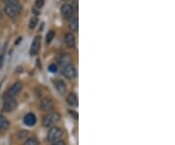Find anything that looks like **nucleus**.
Returning <instances> with one entry per match:
<instances>
[{
  "label": "nucleus",
  "mask_w": 175,
  "mask_h": 145,
  "mask_svg": "<svg viewBox=\"0 0 175 145\" xmlns=\"http://www.w3.org/2000/svg\"><path fill=\"white\" fill-rule=\"evenodd\" d=\"M21 39H22V38H19V40H17V41H16V42H15V44H16V45H17V44H18V43H19V41H21Z\"/></svg>",
  "instance_id": "obj_26"
},
{
  "label": "nucleus",
  "mask_w": 175,
  "mask_h": 145,
  "mask_svg": "<svg viewBox=\"0 0 175 145\" xmlns=\"http://www.w3.org/2000/svg\"><path fill=\"white\" fill-rule=\"evenodd\" d=\"M53 37H55V31L53 30H50L48 33H47V35H46V42L47 43H51L52 42V40L53 39Z\"/></svg>",
  "instance_id": "obj_20"
},
{
  "label": "nucleus",
  "mask_w": 175,
  "mask_h": 145,
  "mask_svg": "<svg viewBox=\"0 0 175 145\" xmlns=\"http://www.w3.org/2000/svg\"><path fill=\"white\" fill-rule=\"evenodd\" d=\"M69 28L71 31L73 32H76L78 31V28H79V21H78V18H74L72 21L70 22L69 23Z\"/></svg>",
  "instance_id": "obj_17"
},
{
  "label": "nucleus",
  "mask_w": 175,
  "mask_h": 145,
  "mask_svg": "<svg viewBox=\"0 0 175 145\" xmlns=\"http://www.w3.org/2000/svg\"><path fill=\"white\" fill-rule=\"evenodd\" d=\"M52 145H65V142H64L63 140H60V139H58V140L53 141V142L52 143Z\"/></svg>",
  "instance_id": "obj_25"
},
{
  "label": "nucleus",
  "mask_w": 175,
  "mask_h": 145,
  "mask_svg": "<svg viewBox=\"0 0 175 145\" xmlns=\"http://www.w3.org/2000/svg\"><path fill=\"white\" fill-rule=\"evenodd\" d=\"M39 141L36 137H30L28 139H26L23 145H38Z\"/></svg>",
  "instance_id": "obj_19"
},
{
  "label": "nucleus",
  "mask_w": 175,
  "mask_h": 145,
  "mask_svg": "<svg viewBox=\"0 0 175 145\" xmlns=\"http://www.w3.org/2000/svg\"><path fill=\"white\" fill-rule=\"evenodd\" d=\"M10 127V122L7 120V118L0 115V130H7Z\"/></svg>",
  "instance_id": "obj_15"
},
{
  "label": "nucleus",
  "mask_w": 175,
  "mask_h": 145,
  "mask_svg": "<svg viewBox=\"0 0 175 145\" xmlns=\"http://www.w3.org/2000/svg\"><path fill=\"white\" fill-rule=\"evenodd\" d=\"M48 69L50 72H52V73H56V72H58V65L56 63H52L49 65Z\"/></svg>",
  "instance_id": "obj_21"
},
{
  "label": "nucleus",
  "mask_w": 175,
  "mask_h": 145,
  "mask_svg": "<svg viewBox=\"0 0 175 145\" xmlns=\"http://www.w3.org/2000/svg\"><path fill=\"white\" fill-rule=\"evenodd\" d=\"M53 108V101L49 97L43 98L40 102V109L43 111H51Z\"/></svg>",
  "instance_id": "obj_9"
},
{
  "label": "nucleus",
  "mask_w": 175,
  "mask_h": 145,
  "mask_svg": "<svg viewBox=\"0 0 175 145\" xmlns=\"http://www.w3.org/2000/svg\"><path fill=\"white\" fill-rule=\"evenodd\" d=\"M63 1H68V0H63Z\"/></svg>",
  "instance_id": "obj_28"
},
{
  "label": "nucleus",
  "mask_w": 175,
  "mask_h": 145,
  "mask_svg": "<svg viewBox=\"0 0 175 145\" xmlns=\"http://www.w3.org/2000/svg\"><path fill=\"white\" fill-rule=\"evenodd\" d=\"M62 73L66 78L74 79V78H76V76H77V69L75 67V65L71 62V63H68V64L64 65Z\"/></svg>",
  "instance_id": "obj_4"
},
{
  "label": "nucleus",
  "mask_w": 175,
  "mask_h": 145,
  "mask_svg": "<svg viewBox=\"0 0 175 145\" xmlns=\"http://www.w3.org/2000/svg\"><path fill=\"white\" fill-rule=\"evenodd\" d=\"M53 85H55V88L60 95H64L66 93V90H67L66 84L62 79H56V80H53Z\"/></svg>",
  "instance_id": "obj_10"
},
{
  "label": "nucleus",
  "mask_w": 175,
  "mask_h": 145,
  "mask_svg": "<svg viewBox=\"0 0 175 145\" xmlns=\"http://www.w3.org/2000/svg\"><path fill=\"white\" fill-rule=\"evenodd\" d=\"M18 102L15 100V97H11V96H4V104H3V108L6 112H10L14 111L17 108Z\"/></svg>",
  "instance_id": "obj_3"
},
{
  "label": "nucleus",
  "mask_w": 175,
  "mask_h": 145,
  "mask_svg": "<svg viewBox=\"0 0 175 145\" xmlns=\"http://www.w3.org/2000/svg\"><path fill=\"white\" fill-rule=\"evenodd\" d=\"M60 12H62V15L64 18H70L74 14V7L71 4H63L60 8Z\"/></svg>",
  "instance_id": "obj_8"
},
{
  "label": "nucleus",
  "mask_w": 175,
  "mask_h": 145,
  "mask_svg": "<svg viewBox=\"0 0 175 145\" xmlns=\"http://www.w3.org/2000/svg\"><path fill=\"white\" fill-rule=\"evenodd\" d=\"M23 90V83L22 82H16L13 84L11 87L9 88V90L7 91V93H6L5 96H11V97H15L16 96H18L19 93H21V91Z\"/></svg>",
  "instance_id": "obj_5"
},
{
  "label": "nucleus",
  "mask_w": 175,
  "mask_h": 145,
  "mask_svg": "<svg viewBox=\"0 0 175 145\" xmlns=\"http://www.w3.org/2000/svg\"><path fill=\"white\" fill-rule=\"evenodd\" d=\"M63 135V131L62 130L58 128V127H53L49 130L48 133V140L51 142H53L56 140L60 139V137Z\"/></svg>",
  "instance_id": "obj_2"
},
{
  "label": "nucleus",
  "mask_w": 175,
  "mask_h": 145,
  "mask_svg": "<svg viewBox=\"0 0 175 145\" xmlns=\"http://www.w3.org/2000/svg\"><path fill=\"white\" fill-rule=\"evenodd\" d=\"M64 42H65L66 46L68 48H74V47H75V44H76L75 35H74L72 32H68V33H66L65 37H64Z\"/></svg>",
  "instance_id": "obj_11"
},
{
  "label": "nucleus",
  "mask_w": 175,
  "mask_h": 145,
  "mask_svg": "<svg viewBox=\"0 0 175 145\" xmlns=\"http://www.w3.org/2000/svg\"><path fill=\"white\" fill-rule=\"evenodd\" d=\"M66 101L71 107H77L79 104V100L78 96L75 93H70L66 97Z\"/></svg>",
  "instance_id": "obj_12"
},
{
  "label": "nucleus",
  "mask_w": 175,
  "mask_h": 145,
  "mask_svg": "<svg viewBox=\"0 0 175 145\" xmlns=\"http://www.w3.org/2000/svg\"><path fill=\"white\" fill-rule=\"evenodd\" d=\"M23 123L24 125L28 127H32L36 124V117L33 113H28L23 117Z\"/></svg>",
  "instance_id": "obj_13"
},
{
  "label": "nucleus",
  "mask_w": 175,
  "mask_h": 145,
  "mask_svg": "<svg viewBox=\"0 0 175 145\" xmlns=\"http://www.w3.org/2000/svg\"><path fill=\"white\" fill-rule=\"evenodd\" d=\"M41 49V36L37 35L34 39H33L32 44H31V47H30V55L31 56H36L38 55V53Z\"/></svg>",
  "instance_id": "obj_6"
},
{
  "label": "nucleus",
  "mask_w": 175,
  "mask_h": 145,
  "mask_svg": "<svg viewBox=\"0 0 175 145\" xmlns=\"http://www.w3.org/2000/svg\"><path fill=\"white\" fill-rule=\"evenodd\" d=\"M4 12H5V14L7 15L9 18H12V19H15L17 18L19 14L18 12H16L15 10H13L9 7H7V6H5V8H4Z\"/></svg>",
  "instance_id": "obj_16"
},
{
  "label": "nucleus",
  "mask_w": 175,
  "mask_h": 145,
  "mask_svg": "<svg viewBox=\"0 0 175 145\" xmlns=\"http://www.w3.org/2000/svg\"><path fill=\"white\" fill-rule=\"evenodd\" d=\"M3 2H4L5 6H7V7L11 8L13 10H15L16 12L19 13V14H21L23 7L19 0H3Z\"/></svg>",
  "instance_id": "obj_7"
},
{
  "label": "nucleus",
  "mask_w": 175,
  "mask_h": 145,
  "mask_svg": "<svg viewBox=\"0 0 175 145\" xmlns=\"http://www.w3.org/2000/svg\"><path fill=\"white\" fill-rule=\"evenodd\" d=\"M71 62H72V58L69 54H62L58 58V62L62 67L66 64L71 63Z\"/></svg>",
  "instance_id": "obj_14"
},
{
  "label": "nucleus",
  "mask_w": 175,
  "mask_h": 145,
  "mask_svg": "<svg viewBox=\"0 0 175 145\" xmlns=\"http://www.w3.org/2000/svg\"><path fill=\"white\" fill-rule=\"evenodd\" d=\"M44 3H45L44 0H36V1H35V6H36L38 9H41L43 6H44Z\"/></svg>",
  "instance_id": "obj_23"
},
{
  "label": "nucleus",
  "mask_w": 175,
  "mask_h": 145,
  "mask_svg": "<svg viewBox=\"0 0 175 145\" xmlns=\"http://www.w3.org/2000/svg\"><path fill=\"white\" fill-rule=\"evenodd\" d=\"M38 23V18L37 16H32L30 21H29V28L30 29H33L36 28V25Z\"/></svg>",
  "instance_id": "obj_18"
},
{
  "label": "nucleus",
  "mask_w": 175,
  "mask_h": 145,
  "mask_svg": "<svg viewBox=\"0 0 175 145\" xmlns=\"http://www.w3.org/2000/svg\"><path fill=\"white\" fill-rule=\"evenodd\" d=\"M59 119H60V116L58 113H57V112H49L48 114H46L43 117V120H42L43 126L47 128L52 127L53 124L58 122Z\"/></svg>",
  "instance_id": "obj_1"
},
{
  "label": "nucleus",
  "mask_w": 175,
  "mask_h": 145,
  "mask_svg": "<svg viewBox=\"0 0 175 145\" xmlns=\"http://www.w3.org/2000/svg\"><path fill=\"white\" fill-rule=\"evenodd\" d=\"M2 18V13H1V10H0V19H1Z\"/></svg>",
  "instance_id": "obj_27"
},
{
  "label": "nucleus",
  "mask_w": 175,
  "mask_h": 145,
  "mask_svg": "<svg viewBox=\"0 0 175 145\" xmlns=\"http://www.w3.org/2000/svg\"><path fill=\"white\" fill-rule=\"evenodd\" d=\"M4 58H5V55H4V52L0 54V69L2 68L3 66V63H4Z\"/></svg>",
  "instance_id": "obj_24"
},
{
  "label": "nucleus",
  "mask_w": 175,
  "mask_h": 145,
  "mask_svg": "<svg viewBox=\"0 0 175 145\" xmlns=\"http://www.w3.org/2000/svg\"><path fill=\"white\" fill-rule=\"evenodd\" d=\"M28 130H22L21 133L19 134V139H23V138H25L26 136H28Z\"/></svg>",
  "instance_id": "obj_22"
}]
</instances>
